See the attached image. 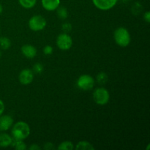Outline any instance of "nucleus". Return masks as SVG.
Listing matches in <instances>:
<instances>
[{
	"mask_svg": "<svg viewBox=\"0 0 150 150\" xmlns=\"http://www.w3.org/2000/svg\"><path fill=\"white\" fill-rule=\"evenodd\" d=\"M34 79L33 71L29 69H24L20 73L18 76L19 81L21 84L27 85L32 82Z\"/></svg>",
	"mask_w": 150,
	"mask_h": 150,
	"instance_id": "8",
	"label": "nucleus"
},
{
	"mask_svg": "<svg viewBox=\"0 0 150 150\" xmlns=\"http://www.w3.org/2000/svg\"><path fill=\"white\" fill-rule=\"evenodd\" d=\"M43 53L46 55H50L53 53V48L51 45H46L43 48Z\"/></svg>",
	"mask_w": 150,
	"mask_h": 150,
	"instance_id": "21",
	"label": "nucleus"
},
{
	"mask_svg": "<svg viewBox=\"0 0 150 150\" xmlns=\"http://www.w3.org/2000/svg\"><path fill=\"white\" fill-rule=\"evenodd\" d=\"M41 3L45 10L54 11L59 6L60 0H41Z\"/></svg>",
	"mask_w": 150,
	"mask_h": 150,
	"instance_id": "10",
	"label": "nucleus"
},
{
	"mask_svg": "<svg viewBox=\"0 0 150 150\" xmlns=\"http://www.w3.org/2000/svg\"><path fill=\"white\" fill-rule=\"evenodd\" d=\"M74 148L73 143L70 142H64L60 144L58 146V149L59 150H72Z\"/></svg>",
	"mask_w": 150,
	"mask_h": 150,
	"instance_id": "17",
	"label": "nucleus"
},
{
	"mask_svg": "<svg viewBox=\"0 0 150 150\" xmlns=\"http://www.w3.org/2000/svg\"><path fill=\"white\" fill-rule=\"evenodd\" d=\"M108 81V76L105 73H100L97 76V81L100 84H105Z\"/></svg>",
	"mask_w": 150,
	"mask_h": 150,
	"instance_id": "19",
	"label": "nucleus"
},
{
	"mask_svg": "<svg viewBox=\"0 0 150 150\" xmlns=\"http://www.w3.org/2000/svg\"><path fill=\"white\" fill-rule=\"evenodd\" d=\"M13 138L5 133H0V147L5 148L11 146Z\"/></svg>",
	"mask_w": 150,
	"mask_h": 150,
	"instance_id": "12",
	"label": "nucleus"
},
{
	"mask_svg": "<svg viewBox=\"0 0 150 150\" xmlns=\"http://www.w3.org/2000/svg\"><path fill=\"white\" fill-rule=\"evenodd\" d=\"M45 26H46V20L40 15L32 16L29 21V26L32 31L38 32V31L42 30Z\"/></svg>",
	"mask_w": 150,
	"mask_h": 150,
	"instance_id": "4",
	"label": "nucleus"
},
{
	"mask_svg": "<svg viewBox=\"0 0 150 150\" xmlns=\"http://www.w3.org/2000/svg\"><path fill=\"white\" fill-rule=\"evenodd\" d=\"M11 146H13L15 149L18 150H24L27 148L26 147V144H25L23 141L15 140L13 138V142H12Z\"/></svg>",
	"mask_w": 150,
	"mask_h": 150,
	"instance_id": "14",
	"label": "nucleus"
},
{
	"mask_svg": "<svg viewBox=\"0 0 150 150\" xmlns=\"http://www.w3.org/2000/svg\"><path fill=\"white\" fill-rule=\"evenodd\" d=\"M19 4L23 7L29 9L33 7L36 4L37 0H18Z\"/></svg>",
	"mask_w": 150,
	"mask_h": 150,
	"instance_id": "16",
	"label": "nucleus"
},
{
	"mask_svg": "<svg viewBox=\"0 0 150 150\" xmlns=\"http://www.w3.org/2000/svg\"><path fill=\"white\" fill-rule=\"evenodd\" d=\"M144 20L146 21L147 23H149V22H150V13L149 11L146 12V13H144Z\"/></svg>",
	"mask_w": 150,
	"mask_h": 150,
	"instance_id": "24",
	"label": "nucleus"
},
{
	"mask_svg": "<svg viewBox=\"0 0 150 150\" xmlns=\"http://www.w3.org/2000/svg\"><path fill=\"white\" fill-rule=\"evenodd\" d=\"M29 149L30 150H38V149H40L41 148L37 144H32L30 146H29Z\"/></svg>",
	"mask_w": 150,
	"mask_h": 150,
	"instance_id": "26",
	"label": "nucleus"
},
{
	"mask_svg": "<svg viewBox=\"0 0 150 150\" xmlns=\"http://www.w3.org/2000/svg\"><path fill=\"white\" fill-rule=\"evenodd\" d=\"M4 104L3 103L2 100H0V116L2 115V114L4 113Z\"/></svg>",
	"mask_w": 150,
	"mask_h": 150,
	"instance_id": "25",
	"label": "nucleus"
},
{
	"mask_svg": "<svg viewBox=\"0 0 150 150\" xmlns=\"http://www.w3.org/2000/svg\"><path fill=\"white\" fill-rule=\"evenodd\" d=\"M77 85L82 90L89 91L95 86V80L89 75H82L78 79Z\"/></svg>",
	"mask_w": 150,
	"mask_h": 150,
	"instance_id": "5",
	"label": "nucleus"
},
{
	"mask_svg": "<svg viewBox=\"0 0 150 150\" xmlns=\"http://www.w3.org/2000/svg\"><path fill=\"white\" fill-rule=\"evenodd\" d=\"M76 149L77 150H95V147L89 142L82 141L76 144Z\"/></svg>",
	"mask_w": 150,
	"mask_h": 150,
	"instance_id": "13",
	"label": "nucleus"
},
{
	"mask_svg": "<svg viewBox=\"0 0 150 150\" xmlns=\"http://www.w3.org/2000/svg\"><path fill=\"white\" fill-rule=\"evenodd\" d=\"M57 14H58V16L61 19L67 18V16H68L67 9L64 7H58V8H57Z\"/></svg>",
	"mask_w": 150,
	"mask_h": 150,
	"instance_id": "18",
	"label": "nucleus"
},
{
	"mask_svg": "<svg viewBox=\"0 0 150 150\" xmlns=\"http://www.w3.org/2000/svg\"><path fill=\"white\" fill-rule=\"evenodd\" d=\"M13 124V119L9 115L0 116V131H7Z\"/></svg>",
	"mask_w": 150,
	"mask_h": 150,
	"instance_id": "9",
	"label": "nucleus"
},
{
	"mask_svg": "<svg viewBox=\"0 0 150 150\" xmlns=\"http://www.w3.org/2000/svg\"><path fill=\"white\" fill-rule=\"evenodd\" d=\"M0 57H1V52H0Z\"/></svg>",
	"mask_w": 150,
	"mask_h": 150,
	"instance_id": "28",
	"label": "nucleus"
},
{
	"mask_svg": "<svg viewBox=\"0 0 150 150\" xmlns=\"http://www.w3.org/2000/svg\"><path fill=\"white\" fill-rule=\"evenodd\" d=\"M44 149H48V150L54 149V144H51V143L45 144V146H44Z\"/></svg>",
	"mask_w": 150,
	"mask_h": 150,
	"instance_id": "23",
	"label": "nucleus"
},
{
	"mask_svg": "<svg viewBox=\"0 0 150 150\" xmlns=\"http://www.w3.org/2000/svg\"><path fill=\"white\" fill-rule=\"evenodd\" d=\"M71 29H72V26L69 23H66L62 25V29L65 32H70V31L71 30Z\"/></svg>",
	"mask_w": 150,
	"mask_h": 150,
	"instance_id": "22",
	"label": "nucleus"
},
{
	"mask_svg": "<svg viewBox=\"0 0 150 150\" xmlns=\"http://www.w3.org/2000/svg\"><path fill=\"white\" fill-rule=\"evenodd\" d=\"M3 11V7H2V5H1V4H0V14H1V13H2Z\"/></svg>",
	"mask_w": 150,
	"mask_h": 150,
	"instance_id": "27",
	"label": "nucleus"
},
{
	"mask_svg": "<svg viewBox=\"0 0 150 150\" xmlns=\"http://www.w3.org/2000/svg\"><path fill=\"white\" fill-rule=\"evenodd\" d=\"M11 45V41L8 38L1 37L0 38V47L3 50H7Z\"/></svg>",
	"mask_w": 150,
	"mask_h": 150,
	"instance_id": "15",
	"label": "nucleus"
},
{
	"mask_svg": "<svg viewBox=\"0 0 150 150\" xmlns=\"http://www.w3.org/2000/svg\"><path fill=\"white\" fill-rule=\"evenodd\" d=\"M21 52L26 58L29 59H33L37 55V49L35 47L29 44L23 45L22 46Z\"/></svg>",
	"mask_w": 150,
	"mask_h": 150,
	"instance_id": "11",
	"label": "nucleus"
},
{
	"mask_svg": "<svg viewBox=\"0 0 150 150\" xmlns=\"http://www.w3.org/2000/svg\"><path fill=\"white\" fill-rule=\"evenodd\" d=\"M118 0H92L97 8L102 10H108L113 8Z\"/></svg>",
	"mask_w": 150,
	"mask_h": 150,
	"instance_id": "7",
	"label": "nucleus"
},
{
	"mask_svg": "<svg viewBox=\"0 0 150 150\" xmlns=\"http://www.w3.org/2000/svg\"><path fill=\"white\" fill-rule=\"evenodd\" d=\"M33 70L35 73L40 74V73H41L43 71V67H42V65L40 63H37V64H35V65H34Z\"/></svg>",
	"mask_w": 150,
	"mask_h": 150,
	"instance_id": "20",
	"label": "nucleus"
},
{
	"mask_svg": "<svg viewBox=\"0 0 150 150\" xmlns=\"http://www.w3.org/2000/svg\"><path fill=\"white\" fill-rule=\"evenodd\" d=\"M57 45L59 49L66 51L71 48L73 45V40L67 33H62L57 38Z\"/></svg>",
	"mask_w": 150,
	"mask_h": 150,
	"instance_id": "6",
	"label": "nucleus"
},
{
	"mask_svg": "<svg viewBox=\"0 0 150 150\" xmlns=\"http://www.w3.org/2000/svg\"><path fill=\"white\" fill-rule=\"evenodd\" d=\"M11 133L15 140L23 141L30 134V127L25 122H18L13 125Z\"/></svg>",
	"mask_w": 150,
	"mask_h": 150,
	"instance_id": "1",
	"label": "nucleus"
},
{
	"mask_svg": "<svg viewBox=\"0 0 150 150\" xmlns=\"http://www.w3.org/2000/svg\"><path fill=\"white\" fill-rule=\"evenodd\" d=\"M114 38L117 45L121 47H126L130 44L131 38L128 30L124 27H119L114 33Z\"/></svg>",
	"mask_w": 150,
	"mask_h": 150,
	"instance_id": "2",
	"label": "nucleus"
},
{
	"mask_svg": "<svg viewBox=\"0 0 150 150\" xmlns=\"http://www.w3.org/2000/svg\"><path fill=\"white\" fill-rule=\"evenodd\" d=\"M93 99L95 102L98 105H105L109 101V92L106 89L103 87L97 88L93 92Z\"/></svg>",
	"mask_w": 150,
	"mask_h": 150,
	"instance_id": "3",
	"label": "nucleus"
}]
</instances>
